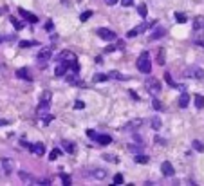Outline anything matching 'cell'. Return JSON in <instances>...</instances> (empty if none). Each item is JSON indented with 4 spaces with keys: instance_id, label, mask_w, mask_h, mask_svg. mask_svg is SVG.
<instances>
[{
    "instance_id": "1",
    "label": "cell",
    "mask_w": 204,
    "mask_h": 186,
    "mask_svg": "<svg viewBox=\"0 0 204 186\" xmlns=\"http://www.w3.org/2000/svg\"><path fill=\"white\" fill-rule=\"evenodd\" d=\"M137 71L143 72V74H150L152 72V63H150V54L146 51L139 54L137 58Z\"/></svg>"
},
{
    "instance_id": "2",
    "label": "cell",
    "mask_w": 204,
    "mask_h": 186,
    "mask_svg": "<svg viewBox=\"0 0 204 186\" xmlns=\"http://www.w3.org/2000/svg\"><path fill=\"white\" fill-rule=\"evenodd\" d=\"M145 87H146V91L150 92V94H154V96L161 92V81L157 78H148L145 81Z\"/></svg>"
},
{
    "instance_id": "3",
    "label": "cell",
    "mask_w": 204,
    "mask_h": 186,
    "mask_svg": "<svg viewBox=\"0 0 204 186\" xmlns=\"http://www.w3.org/2000/svg\"><path fill=\"white\" fill-rule=\"evenodd\" d=\"M98 36L101 40H105V42H114V40H116V33L110 31V29H107V27H99V29H98Z\"/></svg>"
},
{
    "instance_id": "4",
    "label": "cell",
    "mask_w": 204,
    "mask_h": 186,
    "mask_svg": "<svg viewBox=\"0 0 204 186\" xmlns=\"http://www.w3.org/2000/svg\"><path fill=\"white\" fill-rule=\"evenodd\" d=\"M184 74H186V76H190V78H195V80L204 78V71H202V69H199V67H190V69H186V71H184Z\"/></svg>"
},
{
    "instance_id": "5",
    "label": "cell",
    "mask_w": 204,
    "mask_h": 186,
    "mask_svg": "<svg viewBox=\"0 0 204 186\" xmlns=\"http://www.w3.org/2000/svg\"><path fill=\"white\" fill-rule=\"evenodd\" d=\"M69 63H71V61H62V63H58V65H56V69H54V74H56L58 78L65 76L67 71H69Z\"/></svg>"
},
{
    "instance_id": "6",
    "label": "cell",
    "mask_w": 204,
    "mask_h": 186,
    "mask_svg": "<svg viewBox=\"0 0 204 186\" xmlns=\"http://www.w3.org/2000/svg\"><path fill=\"white\" fill-rule=\"evenodd\" d=\"M56 60H60V61H74L76 60V54L71 52V51H62L56 56Z\"/></svg>"
},
{
    "instance_id": "7",
    "label": "cell",
    "mask_w": 204,
    "mask_h": 186,
    "mask_svg": "<svg viewBox=\"0 0 204 186\" xmlns=\"http://www.w3.org/2000/svg\"><path fill=\"white\" fill-rule=\"evenodd\" d=\"M18 13H20V16H22V18L27 20V22H31V24H36V22H38V16H36V15H33V13H29V11H25V9H18Z\"/></svg>"
},
{
    "instance_id": "8",
    "label": "cell",
    "mask_w": 204,
    "mask_h": 186,
    "mask_svg": "<svg viewBox=\"0 0 204 186\" xmlns=\"http://www.w3.org/2000/svg\"><path fill=\"white\" fill-rule=\"evenodd\" d=\"M161 172H163V175L172 177V175H173V164L168 163V161H165V163L161 164Z\"/></svg>"
},
{
    "instance_id": "9",
    "label": "cell",
    "mask_w": 204,
    "mask_h": 186,
    "mask_svg": "<svg viewBox=\"0 0 204 186\" xmlns=\"http://www.w3.org/2000/svg\"><path fill=\"white\" fill-rule=\"evenodd\" d=\"M51 58V51L49 49H44V51H40L38 52V56H36V60L40 61V65H45V61Z\"/></svg>"
},
{
    "instance_id": "10",
    "label": "cell",
    "mask_w": 204,
    "mask_h": 186,
    "mask_svg": "<svg viewBox=\"0 0 204 186\" xmlns=\"http://www.w3.org/2000/svg\"><path fill=\"white\" fill-rule=\"evenodd\" d=\"M166 34V29L165 27H155V29L152 31V34H150V40H159V38H163Z\"/></svg>"
},
{
    "instance_id": "11",
    "label": "cell",
    "mask_w": 204,
    "mask_h": 186,
    "mask_svg": "<svg viewBox=\"0 0 204 186\" xmlns=\"http://www.w3.org/2000/svg\"><path fill=\"white\" fill-rule=\"evenodd\" d=\"M62 146H63L65 152H69V154H74V152H76V144H74L72 141H69V139H63V141H62Z\"/></svg>"
},
{
    "instance_id": "12",
    "label": "cell",
    "mask_w": 204,
    "mask_h": 186,
    "mask_svg": "<svg viewBox=\"0 0 204 186\" xmlns=\"http://www.w3.org/2000/svg\"><path fill=\"white\" fill-rule=\"evenodd\" d=\"M90 174H92V177H94V179H98V181H103V179H105V177L108 175L105 168H98V170H92Z\"/></svg>"
},
{
    "instance_id": "13",
    "label": "cell",
    "mask_w": 204,
    "mask_h": 186,
    "mask_svg": "<svg viewBox=\"0 0 204 186\" xmlns=\"http://www.w3.org/2000/svg\"><path fill=\"white\" fill-rule=\"evenodd\" d=\"M157 63L159 65L166 63V49L165 47H159V51H157Z\"/></svg>"
},
{
    "instance_id": "14",
    "label": "cell",
    "mask_w": 204,
    "mask_h": 186,
    "mask_svg": "<svg viewBox=\"0 0 204 186\" xmlns=\"http://www.w3.org/2000/svg\"><path fill=\"white\" fill-rule=\"evenodd\" d=\"M38 116H44V114H47L49 112V101H45V99H42V103H40V107H38Z\"/></svg>"
},
{
    "instance_id": "15",
    "label": "cell",
    "mask_w": 204,
    "mask_h": 186,
    "mask_svg": "<svg viewBox=\"0 0 204 186\" xmlns=\"http://www.w3.org/2000/svg\"><path fill=\"white\" fill-rule=\"evenodd\" d=\"M188 103H190V96H188V92H182L181 98H179V107H181V108H186Z\"/></svg>"
},
{
    "instance_id": "16",
    "label": "cell",
    "mask_w": 204,
    "mask_h": 186,
    "mask_svg": "<svg viewBox=\"0 0 204 186\" xmlns=\"http://www.w3.org/2000/svg\"><path fill=\"white\" fill-rule=\"evenodd\" d=\"M16 76H18L20 80H27V81L31 80V76H29V71H27L25 67H24V69H18V71H16Z\"/></svg>"
},
{
    "instance_id": "17",
    "label": "cell",
    "mask_w": 204,
    "mask_h": 186,
    "mask_svg": "<svg viewBox=\"0 0 204 186\" xmlns=\"http://www.w3.org/2000/svg\"><path fill=\"white\" fill-rule=\"evenodd\" d=\"M2 168L5 174H11L13 172V161L11 159H2Z\"/></svg>"
},
{
    "instance_id": "18",
    "label": "cell",
    "mask_w": 204,
    "mask_h": 186,
    "mask_svg": "<svg viewBox=\"0 0 204 186\" xmlns=\"http://www.w3.org/2000/svg\"><path fill=\"white\" fill-rule=\"evenodd\" d=\"M108 78H114V80H121V81H125V80H130V76H125V74H121L118 71H112L110 74H108Z\"/></svg>"
},
{
    "instance_id": "19",
    "label": "cell",
    "mask_w": 204,
    "mask_h": 186,
    "mask_svg": "<svg viewBox=\"0 0 204 186\" xmlns=\"http://www.w3.org/2000/svg\"><path fill=\"white\" fill-rule=\"evenodd\" d=\"M134 161H135V163H139V164H146L148 161H150V157H148V155H145V154H135Z\"/></svg>"
},
{
    "instance_id": "20",
    "label": "cell",
    "mask_w": 204,
    "mask_h": 186,
    "mask_svg": "<svg viewBox=\"0 0 204 186\" xmlns=\"http://www.w3.org/2000/svg\"><path fill=\"white\" fill-rule=\"evenodd\" d=\"M201 29H204V18H195L193 20V31H201Z\"/></svg>"
},
{
    "instance_id": "21",
    "label": "cell",
    "mask_w": 204,
    "mask_h": 186,
    "mask_svg": "<svg viewBox=\"0 0 204 186\" xmlns=\"http://www.w3.org/2000/svg\"><path fill=\"white\" fill-rule=\"evenodd\" d=\"M192 146H193V150H197V152H204V143L199 141V139H193L192 141Z\"/></svg>"
},
{
    "instance_id": "22",
    "label": "cell",
    "mask_w": 204,
    "mask_h": 186,
    "mask_svg": "<svg viewBox=\"0 0 204 186\" xmlns=\"http://www.w3.org/2000/svg\"><path fill=\"white\" fill-rule=\"evenodd\" d=\"M99 144H110L112 143V137L110 136H98V139H96Z\"/></svg>"
},
{
    "instance_id": "23",
    "label": "cell",
    "mask_w": 204,
    "mask_h": 186,
    "mask_svg": "<svg viewBox=\"0 0 204 186\" xmlns=\"http://www.w3.org/2000/svg\"><path fill=\"white\" fill-rule=\"evenodd\" d=\"M36 155H44V152H45V146H44V143H36L35 144V150H33Z\"/></svg>"
},
{
    "instance_id": "24",
    "label": "cell",
    "mask_w": 204,
    "mask_h": 186,
    "mask_svg": "<svg viewBox=\"0 0 204 186\" xmlns=\"http://www.w3.org/2000/svg\"><path fill=\"white\" fill-rule=\"evenodd\" d=\"M18 177L22 179L24 183H33V175H29L27 172H20V174H18Z\"/></svg>"
},
{
    "instance_id": "25",
    "label": "cell",
    "mask_w": 204,
    "mask_h": 186,
    "mask_svg": "<svg viewBox=\"0 0 204 186\" xmlns=\"http://www.w3.org/2000/svg\"><path fill=\"white\" fill-rule=\"evenodd\" d=\"M195 107H197V108H202V107H204V98H202L201 94L195 96Z\"/></svg>"
},
{
    "instance_id": "26",
    "label": "cell",
    "mask_w": 204,
    "mask_h": 186,
    "mask_svg": "<svg viewBox=\"0 0 204 186\" xmlns=\"http://www.w3.org/2000/svg\"><path fill=\"white\" fill-rule=\"evenodd\" d=\"M76 81H78V71H74L72 74L67 76V83H76Z\"/></svg>"
},
{
    "instance_id": "27",
    "label": "cell",
    "mask_w": 204,
    "mask_h": 186,
    "mask_svg": "<svg viewBox=\"0 0 204 186\" xmlns=\"http://www.w3.org/2000/svg\"><path fill=\"white\" fill-rule=\"evenodd\" d=\"M143 125V119H132L130 123H128V128H137Z\"/></svg>"
},
{
    "instance_id": "28",
    "label": "cell",
    "mask_w": 204,
    "mask_h": 186,
    "mask_svg": "<svg viewBox=\"0 0 204 186\" xmlns=\"http://www.w3.org/2000/svg\"><path fill=\"white\" fill-rule=\"evenodd\" d=\"M175 18H177L179 24H184V22H186V15H184V13H179V11H177V13H175Z\"/></svg>"
},
{
    "instance_id": "29",
    "label": "cell",
    "mask_w": 204,
    "mask_h": 186,
    "mask_svg": "<svg viewBox=\"0 0 204 186\" xmlns=\"http://www.w3.org/2000/svg\"><path fill=\"white\" fill-rule=\"evenodd\" d=\"M11 24H13V27H15L16 31L24 29V24H22V22H18V20H15V18H11Z\"/></svg>"
},
{
    "instance_id": "30",
    "label": "cell",
    "mask_w": 204,
    "mask_h": 186,
    "mask_svg": "<svg viewBox=\"0 0 204 186\" xmlns=\"http://www.w3.org/2000/svg\"><path fill=\"white\" fill-rule=\"evenodd\" d=\"M137 13H139V15H141L143 18H145V16L148 15V9H146V5H145V4H143V5H139V7H137Z\"/></svg>"
},
{
    "instance_id": "31",
    "label": "cell",
    "mask_w": 204,
    "mask_h": 186,
    "mask_svg": "<svg viewBox=\"0 0 204 186\" xmlns=\"http://www.w3.org/2000/svg\"><path fill=\"white\" fill-rule=\"evenodd\" d=\"M31 45H36V42H31V40H22V42H20V47H22V49L31 47Z\"/></svg>"
},
{
    "instance_id": "32",
    "label": "cell",
    "mask_w": 204,
    "mask_h": 186,
    "mask_svg": "<svg viewBox=\"0 0 204 186\" xmlns=\"http://www.w3.org/2000/svg\"><path fill=\"white\" fill-rule=\"evenodd\" d=\"M90 16H92V11H85V13H81L80 20H81V22H87V20H89Z\"/></svg>"
},
{
    "instance_id": "33",
    "label": "cell",
    "mask_w": 204,
    "mask_h": 186,
    "mask_svg": "<svg viewBox=\"0 0 204 186\" xmlns=\"http://www.w3.org/2000/svg\"><path fill=\"white\" fill-rule=\"evenodd\" d=\"M152 128H154V130H159V128H161V119H159V118H154V119H152Z\"/></svg>"
},
{
    "instance_id": "34",
    "label": "cell",
    "mask_w": 204,
    "mask_h": 186,
    "mask_svg": "<svg viewBox=\"0 0 204 186\" xmlns=\"http://www.w3.org/2000/svg\"><path fill=\"white\" fill-rule=\"evenodd\" d=\"M165 80H166V83L170 87H175V81L172 80V76H170V72H165Z\"/></svg>"
},
{
    "instance_id": "35",
    "label": "cell",
    "mask_w": 204,
    "mask_h": 186,
    "mask_svg": "<svg viewBox=\"0 0 204 186\" xmlns=\"http://www.w3.org/2000/svg\"><path fill=\"white\" fill-rule=\"evenodd\" d=\"M123 183H125L123 175H121V174H116V177H114V184H123Z\"/></svg>"
},
{
    "instance_id": "36",
    "label": "cell",
    "mask_w": 204,
    "mask_h": 186,
    "mask_svg": "<svg viewBox=\"0 0 204 186\" xmlns=\"http://www.w3.org/2000/svg\"><path fill=\"white\" fill-rule=\"evenodd\" d=\"M60 154H62V150H58V148H56V150H52V152L49 154V159H51V161H54V159H56V157H58Z\"/></svg>"
},
{
    "instance_id": "37",
    "label": "cell",
    "mask_w": 204,
    "mask_h": 186,
    "mask_svg": "<svg viewBox=\"0 0 204 186\" xmlns=\"http://www.w3.org/2000/svg\"><path fill=\"white\" fill-rule=\"evenodd\" d=\"M107 80H108L107 74H96L94 76V81H107Z\"/></svg>"
},
{
    "instance_id": "38",
    "label": "cell",
    "mask_w": 204,
    "mask_h": 186,
    "mask_svg": "<svg viewBox=\"0 0 204 186\" xmlns=\"http://www.w3.org/2000/svg\"><path fill=\"white\" fill-rule=\"evenodd\" d=\"M103 159H107V161H112V163H118V161H119L116 155H108V154H105V155H103Z\"/></svg>"
},
{
    "instance_id": "39",
    "label": "cell",
    "mask_w": 204,
    "mask_h": 186,
    "mask_svg": "<svg viewBox=\"0 0 204 186\" xmlns=\"http://www.w3.org/2000/svg\"><path fill=\"white\" fill-rule=\"evenodd\" d=\"M62 183H63L65 186H69L72 181H71V177H69V175H65V174H63V175H62Z\"/></svg>"
},
{
    "instance_id": "40",
    "label": "cell",
    "mask_w": 204,
    "mask_h": 186,
    "mask_svg": "<svg viewBox=\"0 0 204 186\" xmlns=\"http://www.w3.org/2000/svg\"><path fill=\"white\" fill-rule=\"evenodd\" d=\"M87 136H89L90 139H98V134L94 132V130H87Z\"/></svg>"
},
{
    "instance_id": "41",
    "label": "cell",
    "mask_w": 204,
    "mask_h": 186,
    "mask_svg": "<svg viewBox=\"0 0 204 186\" xmlns=\"http://www.w3.org/2000/svg\"><path fill=\"white\" fill-rule=\"evenodd\" d=\"M83 107H85V103H83V101H80V99H78L76 103H74V108H78V110H81Z\"/></svg>"
},
{
    "instance_id": "42",
    "label": "cell",
    "mask_w": 204,
    "mask_h": 186,
    "mask_svg": "<svg viewBox=\"0 0 204 186\" xmlns=\"http://www.w3.org/2000/svg\"><path fill=\"white\" fill-rule=\"evenodd\" d=\"M134 36H137V33H135V29H130L126 33V38H134Z\"/></svg>"
},
{
    "instance_id": "43",
    "label": "cell",
    "mask_w": 204,
    "mask_h": 186,
    "mask_svg": "<svg viewBox=\"0 0 204 186\" xmlns=\"http://www.w3.org/2000/svg\"><path fill=\"white\" fill-rule=\"evenodd\" d=\"M51 121H52V116H45V118L42 119V123H44V125H49Z\"/></svg>"
},
{
    "instance_id": "44",
    "label": "cell",
    "mask_w": 204,
    "mask_h": 186,
    "mask_svg": "<svg viewBox=\"0 0 204 186\" xmlns=\"http://www.w3.org/2000/svg\"><path fill=\"white\" fill-rule=\"evenodd\" d=\"M42 99H45V101H51V92H49V91H45V92H44V96H42Z\"/></svg>"
},
{
    "instance_id": "45",
    "label": "cell",
    "mask_w": 204,
    "mask_h": 186,
    "mask_svg": "<svg viewBox=\"0 0 204 186\" xmlns=\"http://www.w3.org/2000/svg\"><path fill=\"white\" fill-rule=\"evenodd\" d=\"M154 108H155V110H163V105H161L157 99H154Z\"/></svg>"
},
{
    "instance_id": "46",
    "label": "cell",
    "mask_w": 204,
    "mask_h": 186,
    "mask_svg": "<svg viewBox=\"0 0 204 186\" xmlns=\"http://www.w3.org/2000/svg\"><path fill=\"white\" fill-rule=\"evenodd\" d=\"M132 4H134V0H121V5H125V7H128Z\"/></svg>"
},
{
    "instance_id": "47",
    "label": "cell",
    "mask_w": 204,
    "mask_h": 186,
    "mask_svg": "<svg viewBox=\"0 0 204 186\" xmlns=\"http://www.w3.org/2000/svg\"><path fill=\"white\" fill-rule=\"evenodd\" d=\"M128 150H130V152H134V154H137L141 148H139V146H134V144H130V146H128Z\"/></svg>"
},
{
    "instance_id": "48",
    "label": "cell",
    "mask_w": 204,
    "mask_h": 186,
    "mask_svg": "<svg viewBox=\"0 0 204 186\" xmlns=\"http://www.w3.org/2000/svg\"><path fill=\"white\" fill-rule=\"evenodd\" d=\"M118 2H119V0H105V4H107V5H116Z\"/></svg>"
},
{
    "instance_id": "49",
    "label": "cell",
    "mask_w": 204,
    "mask_h": 186,
    "mask_svg": "<svg viewBox=\"0 0 204 186\" xmlns=\"http://www.w3.org/2000/svg\"><path fill=\"white\" fill-rule=\"evenodd\" d=\"M52 27H54L52 22H47V24H45V29H47V31H52Z\"/></svg>"
},
{
    "instance_id": "50",
    "label": "cell",
    "mask_w": 204,
    "mask_h": 186,
    "mask_svg": "<svg viewBox=\"0 0 204 186\" xmlns=\"http://www.w3.org/2000/svg\"><path fill=\"white\" fill-rule=\"evenodd\" d=\"M128 92H130V96H132V98H134V99H139V96H137V94H135V91H128Z\"/></svg>"
},
{
    "instance_id": "51",
    "label": "cell",
    "mask_w": 204,
    "mask_h": 186,
    "mask_svg": "<svg viewBox=\"0 0 204 186\" xmlns=\"http://www.w3.org/2000/svg\"><path fill=\"white\" fill-rule=\"evenodd\" d=\"M134 139H135V141H137V143H143V139H141V137H139L137 134H135V136H134Z\"/></svg>"
},
{
    "instance_id": "52",
    "label": "cell",
    "mask_w": 204,
    "mask_h": 186,
    "mask_svg": "<svg viewBox=\"0 0 204 186\" xmlns=\"http://www.w3.org/2000/svg\"><path fill=\"white\" fill-rule=\"evenodd\" d=\"M7 123H9V121H4V119H0V127H2V125H7Z\"/></svg>"
},
{
    "instance_id": "53",
    "label": "cell",
    "mask_w": 204,
    "mask_h": 186,
    "mask_svg": "<svg viewBox=\"0 0 204 186\" xmlns=\"http://www.w3.org/2000/svg\"><path fill=\"white\" fill-rule=\"evenodd\" d=\"M2 42H4V38H2V36H0V44H2Z\"/></svg>"
}]
</instances>
